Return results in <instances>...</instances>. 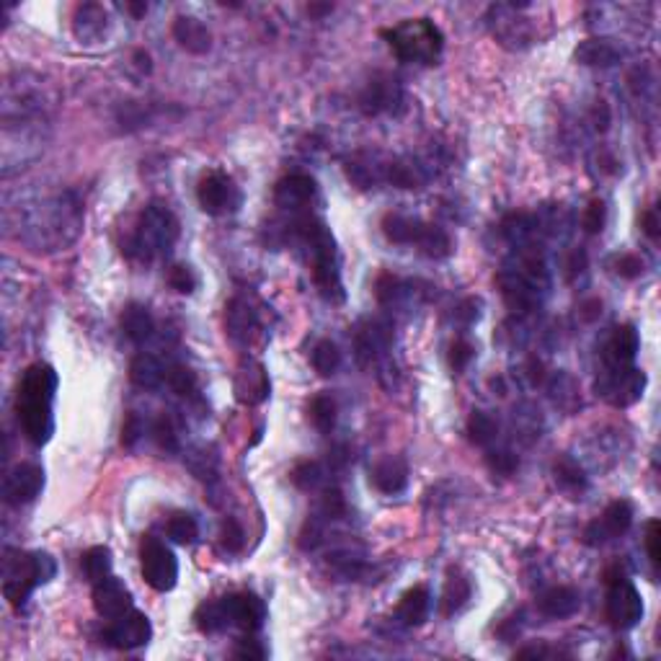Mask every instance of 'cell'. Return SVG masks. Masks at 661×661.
<instances>
[{
	"label": "cell",
	"mask_w": 661,
	"mask_h": 661,
	"mask_svg": "<svg viewBox=\"0 0 661 661\" xmlns=\"http://www.w3.org/2000/svg\"><path fill=\"white\" fill-rule=\"evenodd\" d=\"M55 393H57V372L49 365L39 362L23 372L16 411L26 439L37 447L47 445L55 432V413H52Z\"/></svg>",
	"instance_id": "6da1fadb"
},
{
	"label": "cell",
	"mask_w": 661,
	"mask_h": 661,
	"mask_svg": "<svg viewBox=\"0 0 661 661\" xmlns=\"http://www.w3.org/2000/svg\"><path fill=\"white\" fill-rule=\"evenodd\" d=\"M292 233L308 246L316 287L323 292L326 300L342 302V272H339V256H336V243H334L331 230L316 217H300L292 223Z\"/></svg>",
	"instance_id": "7a4b0ae2"
},
{
	"label": "cell",
	"mask_w": 661,
	"mask_h": 661,
	"mask_svg": "<svg viewBox=\"0 0 661 661\" xmlns=\"http://www.w3.org/2000/svg\"><path fill=\"white\" fill-rule=\"evenodd\" d=\"M383 37L388 39L393 55L401 63L434 65L445 49V34L429 19H409L393 29H386Z\"/></svg>",
	"instance_id": "3957f363"
},
{
	"label": "cell",
	"mask_w": 661,
	"mask_h": 661,
	"mask_svg": "<svg viewBox=\"0 0 661 661\" xmlns=\"http://www.w3.org/2000/svg\"><path fill=\"white\" fill-rule=\"evenodd\" d=\"M3 594L13 607H21L26 597L34 592L39 584H47L55 579L57 564L47 553H21V550H5L3 558Z\"/></svg>",
	"instance_id": "277c9868"
},
{
	"label": "cell",
	"mask_w": 661,
	"mask_h": 661,
	"mask_svg": "<svg viewBox=\"0 0 661 661\" xmlns=\"http://www.w3.org/2000/svg\"><path fill=\"white\" fill-rule=\"evenodd\" d=\"M176 241H179L176 215L160 202H150L140 215V223H137L130 246H127V253L150 261L158 256H168Z\"/></svg>",
	"instance_id": "5b68a950"
},
{
	"label": "cell",
	"mask_w": 661,
	"mask_h": 661,
	"mask_svg": "<svg viewBox=\"0 0 661 661\" xmlns=\"http://www.w3.org/2000/svg\"><path fill=\"white\" fill-rule=\"evenodd\" d=\"M383 230L393 243H403V246H419V251H424L432 258H445L453 251V241L442 228H436L432 223L424 220H411L403 215H388L383 220Z\"/></svg>",
	"instance_id": "8992f818"
},
{
	"label": "cell",
	"mask_w": 661,
	"mask_h": 661,
	"mask_svg": "<svg viewBox=\"0 0 661 661\" xmlns=\"http://www.w3.org/2000/svg\"><path fill=\"white\" fill-rule=\"evenodd\" d=\"M140 566L145 581L156 592H171L179 581V561L168 547L160 543L158 538L145 535L140 543Z\"/></svg>",
	"instance_id": "52a82bcc"
},
{
	"label": "cell",
	"mask_w": 661,
	"mask_h": 661,
	"mask_svg": "<svg viewBox=\"0 0 661 661\" xmlns=\"http://www.w3.org/2000/svg\"><path fill=\"white\" fill-rule=\"evenodd\" d=\"M643 388H646V375L633 365L605 367V372L597 380V393L617 409L636 403L643 395Z\"/></svg>",
	"instance_id": "ba28073f"
},
{
	"label": "cell",
	"mask_w": 661,
	"mask_h": 661,
	"mask_svg": "<svg viewBox=\"0 0 661 661\" xmlns=\"http://www.w3.org/2000/svg\"><path fill=\"white\" fill-rule=\"evenodd\" d=\"M631 522H633V506L625 499H617L613 502L594 522L587 525L584 530V543L587 546H605L610 540H615L620 535H625L631 530Z\"/></svg>",
	"instance_id": "9c48e42d"
},
{
	"label": "cell",
	"mask_w": 661,
	"mask_h": 661,
	"mask_svg": "<svg viewBox=\"0 0 661 661\" xmlns=\"http://www.w3.org/2000/svg\"><path fill=\"white\" fill-rule=\"evenodd\" d=\"M607 620L617 631H628L643 617V599L640 592L628 581L620 579L615 584H607Z\"/></svg>",
	"instance_id": "30bf717a"
},
{
	"label": "cell",
	"mask_w": 661,
	"mask_h": 661,
	"mask_svg": "<svg viewBox=\"0 0 661 661\" xmlns=\"http://www.w3.org/2000/svg\"><path fill=\"white\" fill-rule=\"evenodd\" d=\"M153 636V625L145 613L140 610H127L124 615H119L112 620V625L104 631V640L114 648H124V651H132L145 646Z\"/></svg>",
	"instance_id": "8fae6325"
},
{
	"label": "cell",
	"mask_w": 661,
	"mask_h": 661,
	"mask_svg": "<svg viewBox=\"0 0 661 661\" xmlns=\"http://www.w3.org/2000/svg\"><path fill=\"white\" fill-rule=\"evenodd\" d=\"M45 488V470L37 462H21L13 470H8L3 483V499L11 506L34 502Z\"/></svg>",
	"instance_id": "7c38bea8"
},
{
	"label": "cell",
	"mask_w": 661,
	"mask_h": 661,
	"mask_svg": "<svg viewBox=\"0 0 661 661\" xmlns=\"http://www.w3.org/2000/svg\"><path fill=\"white\" fill-rule=\"evenodd\" d=\"M197 199L207 215H225L241 205V191L225 174H209L197 189Z\"/></svg>",
	"instance_id": "4fadbf2b"
},
{
	"label": "cell",
	"mask_w": 661,
	"mask_h": 661,
	"mask_svg": "<svg viewBox=\"0 0 661 661\" xmlns=\"http://www.w3.org/2000/svg\"><path fill=\"white\" fill-rule=\"evenodd\" d=\"M360 106L369 116L393 114L403 106V91L395 78L377 75L365 86V91L360 96Z\"/></svg>",
	"instance_id": "5bb4252c"
},
{
	"label": "cell",
	"mask_w": 661,
	"mask_h": 661,
	"mask_svg": "<svg viewBox=\"0 0 661 661\" xmlns=\"http://www.w3.org/2000/svg\"><path fill=\"white\" fill-rule=\"evenodd\" d=\"M93 607L101 617L114 620L132 610V594L124 587V581H119L116 576H106L93 584Z\"/></svg>",
	"instance_id": "9a60e30c"
},
{
	"label": "cell",
	"mask_w": 661,
	"mask_h": 661,
	"mask_svg": "<svg viewBox=\"0 0 661 661\" xmlns=\"http://www.w3.org/2000/svg\"><path fill=\"white\" fill-rule=\"evenodd\" d=\"M225 602H228L230 623L235 628H241L246 633H256L264 625V620H267V605L256 594H230V597H225Z\"/></svg>",
	"instance_id": "2e32d148"
},
{
	"label": "cell",
	"mask_w": 661,
	"mask_h": 661,
	"mask_svg": "<svg viewBox=\"0 0 661 661\" xmlns=\"http://www.w3.org/2000/svg\"><path fill=\"white\" fill-rule=\"evenodd\" d=\"M225 328L233 342L249 343L258 328V316L246 297H233L225 308Z\"/></svg>",
	"instance_id": "e0dca14e"
},
{
	"label": "cell",
	"mask_w": 661,
	"mask_h": 661,
	"mask_svg": "<svg viewBox=\"0 0 661 661\" xmlns=\"http://www.w3.org/2000/svg\"><path fill=\"white\" fill-rule=\"evenodd\" d=\"M639 331L636 326H620L613 331L610 342L605 343V365L607 367H628L633 365L636 354H639Z\"/></svg>",
	"instance_id": "ac0fdd59"
},
{
	"label": "cell",
	"mask_w": 661,
	"mask_h": 661,
	"mask_svg": "<svg viewBox=\"0 0 661 661\" xmlns=\"http://www.w3.org/2000/svg\"><path fill=\"white\" fill-rule=\"evenodd\" d=\"M316 194V182L305 174L284 176L274 189V202L282 209H302Z\"/></svg>",
	"instance_id": "d6986e66"
},
{
	"label": "cell",
	"mask_w": 661,
	"mask_h": 661,
	"mask_svg": "<svg viewBox=\"0 0 661 661\" xmlns=\"http://www.w3.org/2000/svg\"><path fill=\"white\" fill-rule=\"evenodd\" d=\"M372 483L377 491L388 494V496H395L406 488L409 483V465L403 462V457L390 455L386 460H380L375 468H372Z\"/></svg>",
	"instance_id": "ffe728a7"
},
{
	"label": "cell",
	"mask_w": 661,
	"mask_h": 661,
	"mask_svg": "<svg viewBox=\"0 0 661 661\" xmlns=\"http://www.w3.org/2000/svg\"><path fill=\"white\" fill-rule=\"evenodd\" d=\"M579 607H581V597L571 587H550L538 597V610L553 620L576 615Z\"/></svg>",
	"instance_id": "44dd1931"
},
{
	"label": "cell",
	"mask_w": 661,
	"mask_h": 661,
	"mask_svg": "<svg viewBox=\"0 0 661 661\" xmlns=\"http://www.w3.org/2000/svg\"><path fill=\"white\" fill-rule=\"evenodd\" d=\"M235 395L241 403H249V406H256L261 401H267L269 395V377L264 372L261 365H251L249 362V369L241 367L238 377H235Z\"/></svg>",
	"instance_id": "7402d4cb"
},
{
	"label": "cell",
	"mask_w": 661,
	"mask_h": 661,
	"mask_svg": "<svg viewBox=\"0 0 661 661\" xmlns=\"http://www.w3.org/2000/svg\"><path fill=\"white\" fill-rule=\"evenodd\" d=\"M174 39L191 55H205L212 47V34L205 23L194 16H179L174 21Z\"/></svg>",
	"instance_id": "603a6c76"
},
{
	"label": "cell",
	"mask_w": 661,
	"mask_h": 661,
	"mask_svg": "<svg viewBox=\"0 0 661 661\" xmlns=\"http://www.w3.org/2000/svg\"><path fill=\"white\" fill-rule=\"evenodd\" d=\"M390 343V331L388 326H380V323H365L357 336H354V349H357V360L362 365H369L383 349H388Z\"/></svg>",
	"instance_id": "cb8c5ba5"
},
{
	"label": "cell",
	"mask_w": 661,
	"mask_h": 661,
	"mask_svg": "<svg viewBox=\"0 0 661 661\" xmlns=\"http://www.w3.org/2000/svg\"><path fill=\"white\" fill-rule=\"evenodd\" d=\"M573 57L589 68H613L620 63V49L610 39H584L576 47Z\"/></svg>",
	"instance_id": "d4e9b609"
},
{
	"label": "cell",
	"mask_w": 661,
	"mask_h": 661,
	"mask_svg": "<svg viewBox=\"0 0 661 661\" xmlns=\"http://www.w3.org/2000/svg\"><path fill=\"white\" fill-rule=\"evenodd\" d=\"M432 610V594L427 587H413L409 592L401 597L398 602V610L395 617L403 623V625H421Z\"/></svg>",
	"instance_id": "484cf974"
},
{
	"label": "cell",
	"mask_w": 661,
	"mask_h": 661,
	"mask_svg": "<svg viewBox=\"0 0 661 661\" xmlns=\"http://www.w3.org/2000/svg\"><path fill=\"white\" fill-rule=\"evenodd\" d=\"M165 375H168V367L153 354H137L130 365V380L142 390H158L165 383Z\"/></svg>",
	"instance_id": "4316f807"
},
{
	"label": "cell",
	"mask_w": 661,
	"mask_h": 661,
	"mask_svg": "<svg viewBox=\"0 0 661 661\" xmlns=\"http://www.w3.org/2000/svg\"><path fill=\"white\" fill-rule=\"evenodd\" d=\"M106 21L109 19H106L104 5H98V3H83V5H78L75 19H72L75 37L83 39V42H93V39H98L104 34Z\"/></svg>",
	"instance_id": "83f0119b"
},
{
	"label": "cell",
	"mask_w": 661,
	"mask_h": 661,
	"mask_svg": "<svg viewBox=\"0 0 661 661\" xmlns=\"http://www.w3.org/2000/svg\"><path fill=\"white\" fill-rule=\"evenodd\" d=\"M122 328L127 334V339L135 343H145L153 331H156V323H153V316L148 308L142 305H127L124 313H122Z\"/></svg>",
	"instance_id": "f1b7e54d"
},
{
	"label": "cell",
	"mask_w": 661,
	"mask_h": 661,
	"mask_svg": "<svg viewBox=\"0 0 661 661\" xmlns=\"http://www.w3.org/2000/svg\"><path fill=\"white\" fill-rule=\"evenodd\" d=\"M194 620H197V628L202 633H220L230 628V613H228V602L225 597L220 599H212V602H202L194 613Z\"/></svg>",
	"instance_id": "f546056e"
},
{
	"label": "cell",
	"mask_w": 661,
	"mask_h": 661,
	"mask_svg": "<svg viewBox=\"0 0 661 661\" xmlns=\"http://www.w3.org/2000/svg\"><path fill=\"white\" fill-rule=\"evenodd\" d=\"M553 476H555V483L566 491V494H581L587 491L589 480L584 476V470L579 468V462H573L571 457H561L555 465H553Z\"/></svg>",
	"instance_id": "4dcf8cb0"
},
{
	"label": "cell",
	"mask_w": 661,
	"mask_h": 661,
	"mask_svg": "<svg viewBox=\"0 0 661 661\" xmlns=\"http://www.w3.org/2000/svg\"><path fill=\"white\" fill-rule=\"evenodd\" d=\"M81 569H83V576L96 584L106 576H112V550L106 546H96L91 547L89 553H83L81 558Z\"/></svg>",
	"instance_id": "1f68e13d"
},
{
	"label": "cell",
	"mask_w": 661,
	"mask_h": 661,
	"mask_svg": "<svg viewBox=\"0 0 661 661\" xmlns=\"http://www.w3.org/2000/svg\"><path fill=\"white\" fill-rule=\"evenodd\" d=\"M468 599H470V581L460 573H450V579L445 584V594H442V613L455 615Z\"/></svg>",
	"instance_id": "d6a6232c"
},
{
	"label": "cell",
	"mask_w": 661,
	"mask_h": 661,
	"mask_svg": "<svg viewBox=\"0 0 661 661\" xmlns=\"http://www.w3.org/2000/svg\"><path fill=\"white\" fill-rule=\"evenodd\" d=\"M310 362H313L318 375L331 377V375H336V369L342 367V352L336 349V343L334 342H318L313 346Z\"/></svg>",
	"instance_id": "836d02e7"
},
{
	"label": "cell",
	"mask_w": 661,
	"mask_h": 661,
	"mask_svg": "<svg viewBox=\"0 0 661 661\" xmlns=\"http://www.w3.org/2000/svg\"><path fill=\"white\" fill-rule=\"evenodd\" d=\"M165 535H168L174 543H179V546H189V543L197 540L199 527H197V520H194L191 514L179 512V514H174V517L165 522Z\"/></svg>",
	"instance_id": "e575fe53"
},
{
	"label": "cell",
	"mask_w": 661,
	"mask_h": 661,
	"mask_svg": "<svg viewBox=\"0 0 661 661\" xmlns=\"http://www.w3.org/2000/svg\"><path fill=\"white\" fill-rule=\"evenodd\" d=\"M468 434L476 445H491L499 434V424L486 411H473L468 419Z\"/></svg>",
	"instance_id": "d590c367"
},
{
	"label": "cell",
	"mask_w": 661,
	"mask_h": 661,
	"mask_svg": "<svg viewBox=\"0 0 661 661\" xmlns=\"http://www.w3.org/2000/svg\"><path fill=\"white\" fill-rule=\"evenodd\" d=\"M310 421L320 432H331L336 424V403L331 395H316L310 403Z\"/></svg>",
	"instance_id": "8d00e7d4"
},
{
	"label": "cell",
	"mask_w": 661,
	"mask_h": 661,
	"mask_svg": "<svg viewBox=\"0 0 661 661\" xmlns=\"http://www.w3.org/2000/svg\"><path fill=\"white\" fill-rule=\"evenodd\" d=\"M502 233L512 241V243H525L527 238L535 233V217L532 215H525V212H520V215H509L506 220H504L502 225Z\"/></svg>",
	"instance_id": "74e56055"
},
{
	"label": "cell",
	"mask_w": 661,
	"mask_h": 661,
	"mask_svg": "<svg viewBox=\"0 0 661 661\" xmlns=\"http://www.w3.org/2000/svg\"><path fill=\"white\" fill-rule=\"evenodd\" d=\"M323 479H326V473H323L320 462H316V460H305L292 470V483L302 491H316L323 483Z\"/></svg>",
	"instance_id": "f35d334b"
},
{
	"label": "cell",
	"mask_w": 661,
	"mask_h": 661,
	"mask_svg": "<svg viewBox=\"0 0 661 661\" xmlns=\"http://www.w3.org/2000/svg\"><path fill=\"white\" fill-rule=\"evenodd\" d=\"M165 386L186 398V395L197 393V377H194V372L189 367L171 365L168 367V375H165Z\"/></svg>",
	"instance_id": "ab89813d"
},
{
	"label": "cell",
	"mask_w": 661,
	"mask_h": 661,
	"mask_svg": "<svg viewBox=\"0 0 661 661\" xmlns=\"http://www.w3.org/2000/svg\"><path fill=\"white\" fill-rule=\"evenodd\" d=\"M153 434H156V442H158L160 450L165 453H179V434L174 427V419L171 416H158V421L153 424Z\"/></svg>",
	"instance_id": "60d3db41"
},
{
	"label": "cell",
	"mask_w": 661,
	"mask_h": 661,
	"mask_svg": "<svg viewBox=\"0 0 661 661\" xmlns=\"http://www.w3.org/2000/svg\"><path fill=\"white\" fill-rule=\"evenodd\" d=\"M328 564H331V569L336 571L342 579H360L365 573V561L357 558V555H352V553H334L328 558Z\"/></svg>",
	"instance_id": "b9f144b4"
},
{
	"label": "cell",
	"mask_w": 661,
	"mask_h": 661,
	"mask_svg": "<svg viewBox=\"0 0 661 661\" xmlns=\"http://www.w3.org/2000/svg\"><path fill=\"white\" fill-rule=\"evenodd\" d=\"M320 514L323 520H339L346 514V502H343L342 491L339 488H328L320 499Z\"/></svg>",
	"instance_id": "7bdbcfd3"
},
{
	"label": "cell",
	"mask_w": 661,
	"mask_h": 661,
	"mask_svg": "<svg viewBox=\"0 0 661 661\" xmlns=\"http://www.w3.org/2000/svg\"><path fill=\"white\" fill-rule=\"evenodd\" d=\"M168 284L176 290V292H182V295H189V292H194V287H197V276L194 272L189 269V267H171V272H168Z\"/></svg>",
	"instance_id": "ee69618b"
},
{
	"label": "cell",
	"mask_w": 661,
	"mask_h": 661,
	"mask_svg": "<svg viewBox=\"0 0 661 661\" xmlns=\"http://www.w3.org/2000/svg\"><path fill=\"white\" fill-rule=\"evenodd\" d=\"M323 543V517L308 520L302 532H300V547L302 550H316Z\"/></svg>",
	"instance_id": "f6af8a7d"
},
{
	"label": "cell",
	"mask_w": 661,
	"mask_h": 661,
	"mask_svg": "<svg viewBox=\"0 0 661 661\" xmlns=\"http://www.w3.org/2000/svg\"><path fill=\"white\" fill-rule=\"evenodd\" d=\"M246 543V532H243V527L238 525L235 520H225L223 522V546L228 553H238L241 547Z\"/></svg>",
	"instance_id": "bcb514c9"
},
{
	"label": "cell",
	"mask_w": 661,
	"mask_h": 661,
	"mask_svg": "<svg viewBox=\"0 0 661 661\" xmlns=\"http://www.w3.org/2000/svg\"><path fill=\"white\" fill-rule=\"evenodd\" d=\"M488 465L496 473H502V476H512L520 468V457L514 455V453H509V450H496V453L488 455Z\"/></svg>",
	"instance_id": "7dc6e473"
},
{
	"label": "cell",
	"mask_w": 661,
	"mask_h": 661,
	"mask_svg": "<svg viewBox=\"0 0 661 661\" xmlns=\"http://www.w3.org/2000/svg\"><path fill=\"white\" fill-rule=\"evenodd\" d=\"M605 217H607V209L599 199H594L592 205L584 209V217H581V225L587 233H599L605 228Z\"/></svg>",
	"instance_id": "c3c4849f"
},
{
	"label": "cell",
	"mask_w": 661,
	"mask_h": 661,
	"mask_svg": "<svg viewBox=\"0 0 661 661\" xmlns=\"http://www.w3.org/2000/svg\"><path fill=\"white\" fill-rule=\"evenodd\" d=\"M142 432H145L142 419H140L137 413H130V416L124 419V427H122V445H124V447H132L137 439L142 436Z\"/></svg>",
	"instance_id": "681fc988"
},
{
	"label": "cell",
	"mask_w": 661,
	"mask_h": 661,
	"mask_svg": "<svg viewBox=\"0 0 661 661\" xmlns=\"http://www.w3.org/2000/svg\"><path fill=\"white\" fill-rule=\"evenodd\" d=\"M659 538H661V527L657 520L648 522V530H646V550H648V558L654 566H659L661 553H659Z\"/></svg>",
	"instance_id": "f907efd6"
},
{
	"label": "cell",
	"mask_w": 661,
	"mask_h": 661,
	"mask_svg": "<svg viewBox=\"0 0 661 661\" xmlns=\"http://www.w3.org/2000/svg\"><path fill=\"white\" fill-rule=\"evenodd\" d=\"M615 267H617V274H620V276H625V279H636V276H640V272H643V261H640L639 256H633V253L620 256Z\"/></svg>",
	"instance_id": "816d5d0a"
},
{
	"label": "cell",
	"mask_w": 661,
	"mask_h": 661,
	"mask_svg": "<svg viewBox=\"0 0 661 661\" xmlns=\"http://www.w3.org/2000/svg\"><path fill=\"white\" fill-rule=\"evenodd\" d=\"M470 360H473V346L468 342H457L455 346H453V354H450V365H453V369H455V372L465 369Z\"/></svg>",
	"instance_id": "f5cc1de1"
},
{
	"label": "cell",
	"mask_w": 661,
	"mask_h": 661,
	"mask_svg": "<svg viewBox=\"0 0 661 661\" xmlns=\"http://www.w3.org/2000/svg\"><path fill=\"white\" fill-rule=\"evenodd\" d=\"M235 657H241V659H264L267 651L258 646V640L243 639L238 643V648H235Z\"/></svg>",
	"instance_id": "db71d44e"
},
{
	"label": "cell",
	"mask_w": 661,
	"mask_h": 661,
	"mask_svg": "<svg viewBox=\"0 0 661 661\" xmlns=\"http://www.w3.org/2000/svg\"><path fill=\"white\" fill-rule=\"evenodd\" d=\"M643 233L648 235V238H659V220H657V212L651 209V212H646L643 215Z\"/></svg>",
	"instance_id": "11a10c76"
},
{
	"label": "cell",
	"mask_w": 661,
	"mask_h": 661,
	"mask_svg": "<svg viewBox=\"0 0 661 661\" xmlns=\"http://www.w3.org/2000/svg\"><path fill=\"white\" fill-rule=\"evenodd\" d=\"M135 60H137V68L142 70V72H150V70H153V65H150V55H148V52L137 49Z\"/></svg>",
	"instance_id": "9f6ffc18"
},
{
	"label": "cell",
	"mask_w": 661,
	"mask_h": 661,
	"mask_svg": "<svg viewBox=\"0 0 661 661\" xmlns=\"http://www.w3.org/2000/svg\"><path fill=\"white\" fill-rule=\"evenodd\" d=\"M127 8H130V11L135 13L137 19H140V16H142V13L148 11V5H145V3H127Z\"/></svg>",
	"instance_id": "6f0895ef"
},
{
	"label": "cell",
	"mask_w": 661,
	"mask_h": 661,
	"mask_svg": "<svg viewBox=\"0 0 661 661\" xmlns=\"http://www.w3.org/2000/svg\"><path fill=\"white\" fill-rule=\"evenodd\" d=\"M334 5H310V13H328Z\"/></svg>",
	"instance_id": "680465c9"
}]
</instances>
